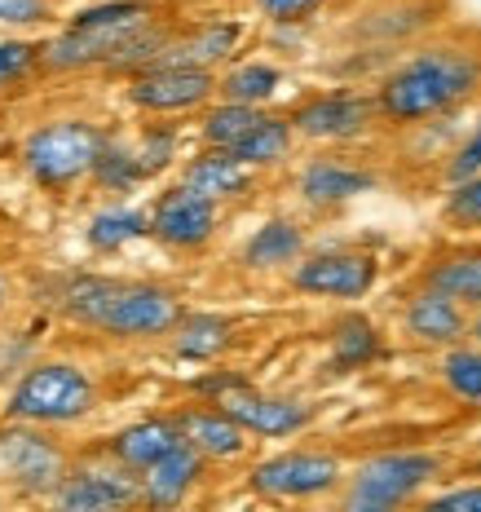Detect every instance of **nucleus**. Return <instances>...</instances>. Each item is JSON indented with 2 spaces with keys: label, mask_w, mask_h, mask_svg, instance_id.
Masks as SVG:
<instances>
[{
  "label": "nucleus",
  "mask_w": 481,
  "mask_h": 512,
  "mask_svg": "<svg viewBox=\"0 0 481 512\" xmlns=\"http://www.w3.org/2000/svg\"><path fill=\"white\" fill-rule=\"evenodd\" d=\"M181 314H186V309H181V296L173 287L120 279L93 327L106 336H120V340H155V336H173Z\"/></svg>",
  "instance_id": "9"
},
{
  "label": "nucleus",
  "mask_w": 481,
  "mask_h": 512,
  "mask_svg": "<svg viewBox=\"0 0 481 512\" xmlns=\"http://www.w3.org/2000/svg\"><path fill=\"white\" fill-rule=\"evenodd\" d=\"M155 23L151 0H111V5L84 9L62 36L45 45V62L53 71H84V67H115V58L142 27Z\"/></svg>",
  "instance_id": "3"
},
{
  "label": "nucleus",
  "mask_w": 481,
  "mask_h": 512,
  "mask_svg": "<svg viewBox=\"0 0 481 512\" xmlns=\"http://www.w3.org/2000/svg\"><path fill=\"white\" fill-rule=\"evenodd\" d=\"M446 455L433 446H393L376 451L349 468L340 486V508L345 512H393L406 504L429 499V490L446 477Z\"/></svg>",
  "instance_id": "2"
},
{
  "label": "nucleus",
  "mask_w": 481,
  "mask_h": 512,
  "mask_svg": "<svg viewBox=\"0 0 481 512\" xmlns=\"http://www.w3.org/2000/svg\"><path fill=\"white\" fill-rule=\"evenodd\" d=\"M40 45H27V40H5L0 45V84H14V80H23L31 67H36V58H40Z\"/></svg>",
  "instance_id": "37"
},
{
  "label": "nucleus",
  "mask_w": 481,
  "mask_h": 512,
  "mask_svg": "<svg viewBox=\"0 0 481 512\" xmlns=\"http://www.w3.org/2000/svg\"><path fill=\"white\" fill-rule=\"evenodd\" d=\"M380 186L376 168L371 164H358L354 155H314L301 164L296 173V199L314 212H340L349 208L354 199L371 195Z\"/></svg>",
  "instance_id": "12"
},
{
  "label": "nucleus",
  "mask_w": 481,
  "mask_h": 512,
  "mask_svg": "<svg viewBox=\"0 0 481 512\" xmlns=\"http://www.w3.org/2000/svg\"><path fill=\"white\" fill-rule=\"evenodd\" d=\"M177 442H181L177 415H146V420L128 424V429L111 437V455L124 468H133V473H146V468H151L159 455L173 451Z\"/></svg>",
  "instance_id": "24"
},
{
  "label": "nucleus",
  "mask_w": 481,
  "mask_h": 512,
  "mask_svg": "<svg viewBox=\"0 0 481 512\" xmlns=\"http://www.w3.org/2000/svg\"><path fill=\"white\" fill-rule=\"evenodd\" d=\"M384 358V332L367 314H340L327 332V371L331 376H354Z\"/></svg>",
  "instance_id": "21"
},
{
  "label": "nucleus",
  "mask_w": 481,
  "mask_h": 512,
  "mask_svg": "<svg viewBox=\"0 0 481 512\" xmlns=\"http://www.w3.org/2000/svg\"><path fill=\"white\" fill-rule=\"evenodd\" d=\"M208 455L195 451V446L181 437L168 455H159V460L142 473V504L151 508H181L190 504V495L199 490V482L208 477Z\"/></svg>",
  "instance_id": "19"
},
{
  "label": "nucleus",
  "mask_w": 481,
  "mask_h": 512,
  "mask_svg": "<svg viewBox=\"0 0 481 512\" xmlns=\"http://www.w3.org/2000/svg\"><path fill=\"white\" fill-rule=\"evenodd\" d=\"M349 468L327 446H287L248 468V490L270 504H314L340 495Z\"/></svg>",
  "instance_id": "4"
},
{
  "label": "nucleus",
  "mask_w": 481,
  "mask_h": 512,
  "mask_svg": "<svg viewBox=\"0 0 481 512\" xmlns=\"http://www.w3.org/2000/svg\"><path fill=\"white\" fill-rule=\"evenodd\" d=\"M239 45H243V23H234V18H208V23L181 31L173 40V49L159 62H195V67L217 71L221 62H234Z\"/></svg>",
  "instance_id": "23"
},
{
  "label": "nucleus",
  "mask_w": 481,
  "mask_h": 512,
  "mask_svg": "<svg viewBox=\"0 0 481 512\" xmlns=\"http://www.w3.org/2000/svg\"><path fill=\"white\" fill-rule=\"evenodd\" d=\"M437 380L455 402L481 407V340L468 336L459 345H446L437 358Z\"/></svg>",
  "instance_id": "29"
},
{
  "label": "nucleus",
  "mask_w": 481,
  "mask_h": 512,
  "mask_svg": "<svg viewBox=\"0 0 481 512\" xmlns=\"http://www.w3.org/2000/svg\"><path fill=\"white\" fill-rule=\"evenodd\" d=\"M53 504L67 512H106V508H133L142 504V473L115 464H93L67 473L53 490Z\"/></svg>",
  "instance_id": "15"
},
{
  "label": "nucleus",
  "mask_w": 481,
  "mask_h": 512,
  "mask_svg": "<svg viewBox=\"0 0 481 512\" xmlns=\"http://www.w3.org/2000/svg\"><path fill=\"white\" fill-rule=\"evenodd\" d=\"M173 415H177L181 437H186L195 451L208 455L212 464H239V460H248L252 433L243 429V424L234 420L226 407H217V402H195V407H181Z\"/></svg>",
  "instance_id": "16"
},
{
  "label": "nucleus",
  "mask_w": 481,
  "mask_h": 512,
  "mask_svg": "<svg viewBox=\"0 0 481 512\" xmlns=\"http://www.w3.org/2000/svg\"><path fill=\"white\" fill-rule=\"evenodd\" d=\"M424 504H429V508H451V512H481V477L433 490Z\"/></svg>",
  "instance_id": "38"
},
{
  "label": "nucleus",
  "mask_w": 481,
  "mask_h": 512,
  "mask_svg": "<svg viewBox=\"0 0 481 512\" xmlns=\"http://www.w3.org/2000/svg\"><path fill=\"white\" fill-rule=\"evenodd\" d=\"M437 217H442V226L455 230V234H481V173L446 186Z\"/></svg>",
  "instance_id": "31"
},
{
  "label": "nucleus",
  "mask_w": 481,
  "mask_h": 512,
  "mask_svg": "<svg viewBox=\"0 0 481 512\" xmlns=\"http://www.w3.org/2000/svg\"><path fill=\"white\" fill-rule=\"evenodd\" d=\"M468 336H473V340H481V305L473 309V327H468Z\"/></svg>",
  "instance_id": "40"
},
{
  "label": "nucleus",
  "mask_w": 481,
  "mask_h": 512,
  "mask_svg": "<svg viewBox=\"0 0 481 512\" xmlns=\"http://www.w3.org/2000/svg\"><path fill=\"white\" fill-rule=\"evenodd\" d=\"M84 239H89L93 252H120L128 243L137 239H151V212L142 208H102L98 217L89 221V230H84Z\"/></svg>",
  "instance_id": "30"
},
{
  "label": "nucleus",
  "mask_w": 481,
  "mask_h": 512,
  "mask_svg": "<svg viewBox=\"0 0 481 512\" xmlns=\"http://www.w3.org/2000/svg\"><path fill=\"white\" fill-rule=\"evenodd\" d=\"M93 177H98L106 190H115V195H124V190L151 181V177H146V168H142V159H137V151H128V146L111 142V137H106L98 164H93Z\"/></svg>",
  "instance_id": "32"
},
{
  "label": "nucleus",
  "mask_w": 481,
  "mask_h": 512,
  "mask_svg": "<svg viewBox=\"0 0 481 512\" xmlns=\"http://www.w3.org/2000/svg\"><path fill=\"white\" fill-rule=\"evenodd\" d=\"M49 18V0H0V23L5 27H31Z\"/></svg>",
  "instance_id": "39"
},
{
  "label": "nucleus",
  "mask_w": 481,
  "mask_h": 512,
  "mask_svg": "<svg viewBox=\"0 0 481 512\" xmlns=\"http://www.w3.org/2000/svg\"><path fill=\"white\" fill-rule=\"evenodd\" d=\"M217 98V71L195 62H155L128 84V102L146 115H190Z\"/></svg>",
  "instance_id": "10"
},
{
  "label": "nucleus",
  "mask_w": 481,
  "mask_h": 512,
  "mask_svg": "<svg viewBox=\"0 0 481 512\" xmlns=\"http://www.w3.org/2000/svg\"><path fill=\"white\" fill-rule=\"evenodd\" d=\"M106 137L89 120H53L23 142V164L40 186H71L80 177H93Z\"/></svg>",
  "instance_id": "6"
},
{
  "label": "nucleus",
  "mask_w": 481,
  "mask_h": 512,
  "mask_svg": "<svg viewBox=\"0 0 481 512\" xmlns=\"http://www.w3.org/2000/svg\"><path fill=\"white\" fill-rule=\"evenodd\" d=\"M402 336L420 349H437L442 354L446 345H459L468 340V327H473V309L459 305L455 296L437 292V287H415L402 301Z\"/></svg>",
  "instance_id": "14"
},
{
  "label": "nucleus",
  "mask_w": 481,
  "mask_h": 512,
  "mask_svg": "<svg viewBox=\"0 0 481 512\" xmlns=\"http://www.w3.org/2000/svg\"><path fill=\"white\" fill-rule=\"evenodd\" d=\"M265 111H270V106H248V102L212 98L199 111V142L203 146H226V151H234V146H239L243 137L252 133V124L261 120Z\"/></svg>",
  "instance_id": "28"
},
{
  "label": "nucleus",
  "mask_w": 481,
  "mask_h": 512,
  "mask_svg": "<svg viewBox=\"0 0 481 512\" xmlns=\"http://www.w3.org/2000/svg\"><path fill=\"white\" fill-rule=\"evenodd\" d=\"M481 173V102L473 111V124L464 128V137H459V146L451 151L442 168H437V177H442V186H455V181H468Z\"/></svg>",
  "instance_id": "33"
},
{
  "label": "nucleus",
  "mask_w": 481,
  "mask_h": 512,
  "mask_svg": "<svg viewBox=\"0 0 481 512\" xmlns=\"http://www.w3.org/2000/svg\"><path fill=\"white\" fill-rule=\"evenodd\" d=\"M221 230V204L199 195L195 186L177 181V186L159 190L151 204V239L173 252H203Z\"/></svg>",
  "instance_id": "11"
},
{
  "label": "nucleus",
  "mask_w": 481,
  "mask_h": 512,
  "mask_svg": "<svg viewBox=\"0 0 481 512\" xmlns=\"http://www.w3.org/2000/svg\"><path fill=\"white\" fill-rule=\"evenodd\" d=\"M481 98V36L455 31L415 45L406 58L389 62L376 80L380 120L389 128H415L464 111Z\"/></svg>",
  "instance_id": "1"
},
{
  "label": "nucleus",
  "mask_w": 481,
  "mask_h": 512,
  "mask_svg": "<svg viewBox=\"0 0 481 512\" xmlns=\"http://www.w3.org/2000/svg\"><path fill=\"white\" fill-rule=\"evenodd\" d=\"M256 168L243 164L234 151H226V146H203V151H195L181 164V181L186 186H195L199 195L217 199L221 208L226 204H239V199H248L256 190Z\"/></svg>",
  "instance_id": "18"
},
{
  "label": "nucleus",
  "mask_w": 481,
  "mask_h": 512,
  "mask_svg": "<svg viewBox=\"0 0 481 512\" xmlns=\"http://www.w3.org/2000/svg\"><path fill=\"white\" fill-rule=\"evenodd\" d=\"M305 252H309V234H305L301 221L296 217H265L261 226L248 234L239 261H243V270H252V274H279V270H292Z\"/></svg>",
  "instance_id": "20"
},
{
  "label": "nucleus",
  "mask_w": 481,
  "mask_h": 512,
  "mask_svg": "<svg viewBox=\"0 0 481 512\" xmlns=\"http://www.w3.org/2000/svg\"><path fill=\"white\" fill-rule=\"evenodd\" d=\"M287 89V71L270 58H239L217 76V98L248 102V106H274V98Z\"/></svg>",
  "instance_id": "26"
},
{
  "label": "nucleus",
  "mask_w": 481,
  "mask_h": 512,
  "mask_svg": "<svg viewBox=\"0 0 481 512\" xmlns=\"http://www.w3.org/2000/svg\"><path fill=\"white\" fill-rule=\"evenodd\" d=\"M0 305H5V283H0Z\"/></svg>",
  "instance_id": "42"
},
{
  "label": "nucleus",
  "mask_w": 481,
  "mask_h": 512,
  "mask_svg": "<svg viewBox=\"0 0 481 512\" xmlns=\"http://www.w3.org/2000/svg\"><path fill=\"white\" fill-rule=\"evenodd\" d=\"M296 124V137L314 146H349L371 137L380 120L376 89H358V84H340V89H314L301 102L287 106Z\"/></svg>",
  "instance_id": "5"
},
{
  "label": "nucleus",
  "mask_w": 481,
  "mask_h": 512,
  "mask_svg": "<svg viewBox=\"0 0 481 512\" xmlns=\"http://www.w3.org/2000/svg\"><path fill=\"white\" fill-rule=\"evenodd\" d=\"M0 464L9 468V477H14L18 486L40 490V495H53L58 482L67 477V460H62V451L36 429L0 433Z\"/></svg>",
  "instance_id": "17"
},
{
  "label": "nucleus",
  "mask_w": 481,
  "mask_h": 512,
  "mask_svg": "<svg viewBox=\"0 0 481 512\" xmlns=\"http://www.w3.org/2000/svg\"><path fill=\"white\" fill-rule=\"evenodd\" d=\"M217 407H226L234 420L243 424L252 437H265V442H287V437H301L309 424H314V407L305 398H292V393H265L256 384H243L230 398H221Z\"/></svg>",
  "instance_id": "13"
},
{
  "label": "nucleus",
  "mask_w": 481,
  "mask_h": 512,
  "mask_svg": "<svg viewBox=\"0 0 481 512\" xmlns=\"http://www.w3.org/2000/svg\"><path fill=\"white\" fill-rule=\"evenodd\" d=\"M177 151H181V133H177V128L173 124H151V128H146V137H142V146H137V159H142L146 177H159L177 159Z\"/></svg>",
  "instance_id": "34"
},
{
  "label": "nucleus",
  "mask_w": 481,
  "mask_h": 512,
  "mask_svg": "<svg viewBox=\"0 0 481 512\" xmlns=\"http://www.w3.org/2000/svg\"><path fill=\"white\" fill-rule=\"evenodd\" d=\"M93 407V380L71 362H40L9 393V415L27 424H67Z\"/></svg>",
  "instance_id": "7"
},
{
  "label": "nucleus",
  "mask_w": 481,
  "mask_h": 512,
  "mask_svg": "<svg viewBox=\"0 0 481 512\" xmlns=\"http://www.w3.org/2000/svg\"><path fill=\"white\" fill-rule=\"evenodd\" d=\"M331 5V0H252V9L265 18V23H292V27H309L318 14Z\"/></svg>",
  "instance_id": "35"
},
{
  "label": "nucleus",
  "mask_w": 481,
  "mask_h": 512,
  "mask_svg": "<svg viewBox=\"0 0 481 512\" xmlns=\"http://www.w3.org/2000/svg\"><path fill=\"white\" fill-rule=\"evenodd\" d=\"M234 345V318L217 309H190L173 327V354L181 362H217Z\"/></svg>",
  "instance_id": "25"
},
{
  "label": "nucleus",
  "mask_w": 481,
  "mask_h": 512,
  "mask_svg": "<svg viewBox=\"0 0 481 512\" xmlns=\"http://www.w3.org/2000/svg\"><path fill=\"white\" fill-rule=\"evenodd\" d=\"M380 283V261L358 248H323L305 252L287 270V287L314 301H362Z\"/></svg>",
  "instance_id": "8"
},
{
  "label": "nucleus",
  "mask_w": 481,
  "mask_h": 512,
  "mask_svg": "<svg viewBox=\"0 0 481 512\" xmlns=\"http://www.w3.org/2000/svg\"><path fill=\"white\" fill-rule=\"evenodd\" d=\"M243 384H252L243 371H234V367H217V371H203V376L190 380V393H195L199 402H221V398H230L234 389H243Z\"/></svg>",
  "instance_id": "36"
},
{
  "label": "nucleus",
  "mask_w": 481,
  "mask_h": 512,
  "mask_svg": "<svg viewBox=\"0 0 481 512\" xmlns=\"http://www.w3.org/2000/svg\"><path fill=\"white\" fill-rule=\"evenodd\" d=\"M296 124L287 111H265L261 120L252 124V133L243 137L239 146H234V155L243 159V164H252L256 173H270V168H283L287 159L296 155Z\"/></svg>",
  "instance_id": "27"
},
{
  "label": "nucleus",
  "mask_w": 481,
  "mask_h": 512,
  "mask_svg": "<svg viewBox=\"0 0 481 512\" xmlns=\"http://www.w3.org/2000/svg\"><path fill=\"white\" fill-rule=\"evenodd\" d=\"M473 477H481V451L473 455Z\"/></svg>",
  "instance_id": "41"
},
{
  "label": "nucleus",
  "mask_w": 481,
  "mask_h": 512,
  "mask_svg": "<svg viewBox=\"0 0 481 512\" xmlns=\"http://www.w3.org/2000/svg\"><path fill=\"white\" fill-rule=\"evenodd\" d=\"M420 283L455 296L459 305L477 309L481 305V243H455V248L433 252L420 270Z\"/></svg>",
  "instance_id": "22"
}]
</instances>
